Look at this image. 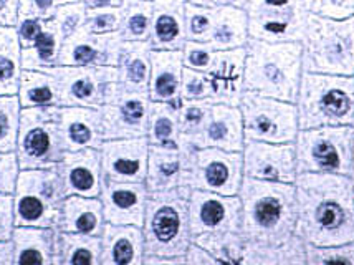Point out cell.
<instances>
[{
	"label": "cell",
	"instance_id": "obj_33",
	"mask_svg": "<svg viewBox=\"0 0 354 265\" xmlns=\"http://www.w3.org/2000/svg\"><path fill=\"white\" fill-rule=\"evenodd\" d=\"M17 96L22 108L60 107V86L50 71L24 70Z\"/></svg>",
	"mask_w": 354,
	"mask_h": 265
},
{
	"label": "cell",
	"instance_id": "obj_35",
	"mask_svg": "<svg viewBox=\"0 0 354 265\" xmlns=\"http://www.w3.org/2000/svg\"><path fill=\"white\" fill-rule=\"evenodd\" d=\"M22 71V45L15 27H0V95H17Z\"/></svg>",
	"mask_w": 354,
	"mask_h": 265
},
{
	"label": "cell",
	"instance_id": "obj_40",
	"mask_svg": "<svg viewBox=\"0 0 354 265\" xmlns=\"http://www.w3.org/2000/svg\"><path fill=\"white\" fill-rule=\"evenodd\" d=\"M210 108V102H185L179 108V131H180V143L191 145L194 138L197 136L204 128L207 121Z\"/></svg>",
	"mask_w": 354,
	"mask_h": 265
},
{
	"label": "cell",
	"instance_id": "obj_48",
	"mask_svg": "<svg viewBox=\"0 0 354 265\" xmlns=\"http://www.w3.org/2000/svg\"><path fill=\"white\" fill-rule=\"evenodd\" d=\"M311 14L331 19H348L354 17V0H305Z\"/></svg>",
	"mask_w": 354,
	"mask_h": 265
},
{
	"label": "cell",
	"instance_id": "obj_15",
	"mask_svg": "<svg viewBox=\"0 0 354 265\" xmlns=\"http://www.w3.org/2000/svg\"><path fill=\"white\" fill-rule=\"evenodd\" d=\"M243 176L273 183H295L297 158L293 143L245 141L242 149Z\"/></svg>",
	"mask_w": 354,
	"mask_h": 265
},
{
	"label": "cell",
	"instance_id": "obj_50",
	"mask_svg": "<svg viewBox=\"0 0 354 265\" xmlns=\"http://www.w3.org/2000/svg\"><path fill=\"white\" fill-rule=\"evenodd\" d=\"M46 20H41L39 17H30V15H19L15 22V30L19 35V42L22 45V48H28L35 44V40L39 39V35L44 32Z\"/></svg>",
	"mask_w": 354,
	"mask_h": 265
},
{
	"label": "cell",
	"instance_id": "obj_46",
	"mask_svg": "<svg viewBox=\"0 0 354 265\" xmlns=\"http://www.w3.org/2000/svg\"><path fill=\"white\" fill-rule=\"evenodd\" d=\"M52 20L57 24L58 30L62 35L70 37L78 28H82L86 22V7L83 2L77 3H65V6H57L53 12Z\"/></svg>",
	"mask_w": 354,
	"mask_h": 265
},
{
	"label": "cell",
	"instance_id": "obj_11",
	"mask_svg": "<svg viewBox=\"0 0 354 265\" xmlns=\"http://www.w3.org/2000/svg\"><path fill=\"white\" fill-rule=\"evenodd\" d=\"M245 141L295 143L300 131L297 103L243 91L240 100Z\"/></svg>",
	"mask_w": 354,
	"mask_h": 265
},
{
	"label": "cell",
	"instance_id": "obj_18",
	"mask_svg": "<svg viewBox=\"0 0 354 265\" xmlns=\"http://www.w3.org/2000/svg\"><path fill=\"white\" fill-rule=\"evenodd\" d=\"M104 179L120 183H145L149 141L146 136L104 140L100 148Z\"/></svg>",
	"mask_w": 354,
	"mask_h": 265
},
{
	"label": "cell",
	"instance_id": "obj_25",
	"mask_svg": "<svg viewBox=\"0 0 354 265\" xmlns=\"http://www.w3.org/2000/svg\"><path fill=\"white\" fill-rule=\"evenodd\" d=\"M57 227L17 226L12 235L17 265H58Z\"/></svg>",
	"mask_w": 354,
	"mask_h": 265
},
{
	"label": "cell",
	"instance_id": "obj_19",
	"mask_svg": "<svg viewBox=\"0 0 354 265\" xmlns=\"http://www.w3.org/2000/svg\"><path fill=\"white\" fill-rule=\"evenodd\" d=\"M147 197L149 191L145 183H120L104 179L100 194L104 221L111 224L142 227Z\"/></svg>",
	"mask_w": 354,
	"mask_h": 265
},
{
	"label": "cell",
	"instance_id": "obj_4",
	"mask_svg": "<svg viewBox=\"0 0 354 265\" xmlns=\"http://www.w3.org/2000/svg\"><path fill=\"white\" fill-rule=\"evenodd\" d=\"M189 194L191 191L183 188L149 192L142 222L145 257L166 259L167 265L185 264L184 254L192 242Z\"/></svg>",
	"mask_w": 354,
	"mask_h": 265
},
{
	"label": "cell",
	"instance_id": "obj_60",
	"mask_svg": "<svg viewBox=\"0 0 354 265\" xmlns=\"http://www.w3.org/2000/svg\"><path fill=\"white\" fill-rule=\"evenodd\" d=\"M349 179H351L354 186V145H353V163H351V172H349Z\"/></svg>",
	"mask_w": 354,
	"mask_h": 265
},
{
	"label": "cell",
	"instance_id": "obj_62",
	"mask_svg": "<svg viewBox=\"0 0 354 265\" xmlns=\"http://www.w3.org/2000/svg\"><path fill=\"white\" fill-rule=\"evenodd\" d=\"M353 129H354V123H353Z\"/></svg>",
	"mask_w": 354,
	"mask_h": 265
},
{
	"label": "cell",
	"instance_id": "obj_9",
	"mask_svg": "<svg viewBox=\"0 0 354 265\" xmlns=\"http://www.w3.org/2000/svg\"><path fill=\"white\" fill-rule=\"evenodd\" d=\"M22 170H55L65 148L60 133V107L22 108L15 146Z\"/></svg>",
	"mask_w": 354,
	"mask_h": 265
},
{
	"label": "cell",
	"instance_id": "obj_42",
	"mask_svg": "<svg viewBox=\"0 0 354 265\" xmlns=\"http://www.w3.org/2000/svg\"><path fill=\"white\" fill-rule=\"evenodd\" d=\"M214 27V8L185 3V39L209 42Z\"/></svg>",
	"mask_w": 354,
	"mask_h": 265
},
{
	"label": "cell",
	"instance_id": "obj_7",
	"mask_svg": "<svg viewBox=\"0 0 354 265\" xmlns=\"http://www.w3.org/2000/svg\"><path fill=\"white\" fill-rule=\"evenodd\" d=\"M65 197L57 170H22L14 192L15 224L58 229Z\"/></svg>",
	"mask_w": 354,
	"mask_h": 265
},
{
	"label": "cell",
	"instance_id": "obj_24",
	"mask_svg": "<svg viewBox=\"0 0 354 265\" xmlns=\"http://www.w3.org/2000/svg\"><path fill=\"white\" fill-rule=\"evenodd\" d=\"M217 259L218 264L263 265V244L247 239L242 230L201 234L192 239Z\"/></svg>",
	"mask_w": 354,
	"mask_h": 265
},
{
	"label": "cell",
	"instance_id": "obj_56",
	"mask_svg": "<svg viewBox=\"0 0 354 265\" xmlns=\"http://www.w3.org/2000/svg\"><path fill=\"white\" fill-rule=\"evenodd\" d=\"M86 10H95V8H108V7H123L124 0H83Z\"/></svg>",
	"mask_w": 354,
	"mask_h": 265
},
{
	"label": "cell",
	"instance_id": "obj_29",
	"mask_svg": "<svg viewBox=\"0 0 354 265\" xmlns=\"http://www.w3.org/2000/svg\"><path fill=\"white\" fill-rule=\"evenodd\" d=\"M185 167V153L180 146L149 145L146 188L149 192H162L179 188Z\"/></svg>",
	"mask_w": 354,
	"mask_h": 265
},
{
	"label": "cell",
	"instance_id": "obj_51",
	"mask_svg": "<svg viewBox=\"0 0 354 265\" xmlns=\"http://www.w3.org/2000/svg\"><path fill=\"white\" fill-rule=\"evenodd\" d=\"M15 227L14 196L0 194V241H10Z\"/></svg>",
	"mask_w": 354,
	"mask_h": 265
},
{
	"label": "cell",
	"instance_id": "obj_59",
	"mask_svg": "<svg viewBox=\"0 0 354 265\" xmlns=\"http://www.w3.org/2000/svg\"><path fill=\"white\" fill-rule=\"evenodd\" d=\"M57 6H65V3H77V2H83V0H55Z\"/></svg>",
	"mask_w": 354,
	"mask_h": 265
},
{
	"label": "cell",
	"instance_id": "obj_26",
	"mask_svg": "<svg viewBox=\"0 0 354 265\" xmlns=\"http://www.w3.org/2000/svg\"><path fill=\"white\" fill-rule=\"evenodd\" d=\"M100 237V265H142V260H145L142 227L106 222Z\"/></svg>",
	"mask_w": 354,
	"mask_h": 265
},
{
	"label": "cell",
	"instance_id": "obj_27",
	"mask_svg": "<svg viewBox=\"0 0 354 265\" xmlns=\"http://www.w3.org/2000/svg\"><path fill=\"white\" fill-rule=\"evenodd\" d=\"M185 3L187 0H153L151 48L179 50L185 42Z\"/></svg>",
	"mask_w": 354,
	"mask_h": 265
},
{
	"label": "cell",
	"instance_id": "obj_3",
	"mask_svg": "<svg viewBox=\"0 0 354 265\" xmlns=\"http://www.w3.org/2000/svg\"><path fill=\"white\" fill-rule=\"evenodd\" d=\"M301 75V42L248 39L243 77L245 91L297 103Z\"/></svg>",
	"mask_w": 354,
	"mask_h": 265
},
{
	"label": "cell",
	"instance_id": "obj_1",
	"mask_svg": "<svg viewBox=\"0 0 354 265\" xmlns=\"http://www.w3.org/2000/svg\"><path fill=\"white\" fill-rule=\"evenodd\" d=\"M295 234L313 246L354 241V186L349 176L301 172L295 179Z\"/></svg>",
	"mask_w": 354,
	"mask_h": 265
},
{
	"label": "cell",
	"instance_id": "obj_39",
	"mask_svg": "<svg viewBox=\"0 0 354 265\" xmlns=\"http://www.w3.org/2000/svg\"><path fill=\"white\" fill-rule=\"evenodd\" d=\"M22 104L17 95H0V153L15 151Z\"/></svg>",
	"mask_w": 354,
	"mask_h": 265
},
{
	"label": "cell",
	"instance_id": "obj_14",
	"mask_svg": "<svg viewBox=\"0 0 354 265\" xmlns=\"http://www.w3.org/2000/svg\"><path fill=\"white\" fill-rule=\"evenodd\" d=\"M187 205L192 239L201 234L240 230L242 227V201L239 196L192 189Z\"/></svg>",
	"mask_w": 354,
	"mask_h": 265
},
{
	"label": "cell",
	"instance_id": "obj_57",
	"mask_svg": "<svg viewBox=\"0 0 354 265\" xmlns=\"http://www.w3.org/2000/svg\"><path fill=\"white\" fill-rule=\"evenodd\" d=\"M187 2L194 3V6H201V7H207V8L218 7V0H187Z\"/></svg>",
	"mask_w": 354,
	"mask_h": 265
},
{
	"label": "cell",
	"instance_id": "obj_10",
	"mask_svg": "<svg viewBox=\"0 0 354 265\" xmlns=\"http://www.w3.org/2000/svg\"><path fill=\"white\" fill-rule=\"evenodd\" d=\"M180 148L185 153V167L179 188L239 196L243 181L242 153L218 148H194L185 143H180Z\"/></svg>",
	"mask_w": 354,
	"mask_h": 265
},
{
	"label": "cell",
	"instance_id": "obj_17",
	"mask_svg": "<svg viewBox=\"0 0 354 265\" xmlns=\"http://www.w3.org/2000/svg\"><path fill=\"white\" fill-rule=\"evenodd\" d=\"M120 32L93 33L83 25L77 32L63 40L58 65L68 66H116L120 58Z\"/></svg>",
	"mask_w": 354,
	"mask_h": 265
},
{
	"label": "cell",
	"instance_id": "obj_41",
	"mask_svg": "<svg viewBox=\"0 0 354 265\" xmlns=\"http://www.w3.org/2000/svg\"><path fill=\"white\" fill-rule=\"evenodd\" d=\"M263 265H306V242L293 234L278 246H265Z\"/></svg>",
	"mask_w": 354,
	"mask_h": 265
},
{
	"label": "cell",
	"instance_id": "obj_49",
	"mask_svg": "<svg viewBox=\"0 0 354 265\" xmlns=\"http://www.w3.org/2000/svg\"><path fill=\"white\" fill-rule=\"evenodd\" d=\"M20 171L22 167H20L15 151L0 153V194L14 196Z\"/></svg>",
	"mask_w": 354,
	"mask_h": 265
},
{
	"label": "cell",
	"instance_id": "obj_34",
	"mask_svg": "<svg viewBox=\"0 0 354 265\" xmlns=\"http://www.w3.org/2000/svg\"><path fill=\"white\" fill-rule=\"evenodd\" d=\"M183 98L177 102H151L149 120H147V141L149 145L180 146L179 131V108Z\"/></svg>",
	"mask_w": 354,
	"mask_h": 265
},
{
	"label": "cell",
	"instance_id": "obj_20",
	"mask_svg": "<svg viewBox=\"0 0 354 265\" xmlns=\"http://www.w3.org/2000/svg\"><path fill=\"white\" fill-rule=\"evenodd\" d=\"M55 170L60 174L66 196L100 197L104 181L100 149L65 151Z\"/></svg>",
	"mask_w": 354,
	"mask_h": 265
},
{
	"label": "cell",
	"instance_id": "obj_23",
	"mask_svg": "<svg viewBox=\"0 0 354 265\" xmlns=\"http://www.w3.org/2000/svg\"><path fill=\"white\" fill-rule=\"evenodd\" d=\"M60 133L65 151L100 149L104 141L101 111L98 108L60 107Z\"/></svg>",
	"mask_w": 354,
	"mask_h": 265
},
{
	"label": "cell",
	"instance_id": "obj_13",
	"mask_svg": "<svg viewBox=\"0 0 354 265\" xmlns=\"http://www.w3.org/2000/svg\"><path fill=\"white\" fill-rule=\"evenodd\" d=\"M50 71L60 86V107L101 108L111 82L120 80L118 66L57 65Z\"/></svg>",
	"mask_w": 354,
	"mask_h": 265
},
{
	"label": "cell",
	"instance_id": "obj_8",
	"mask_svg": "<svg viewBox=\"0 0 354 265\" xmlns=\"http://www.w3.org/2000/svg\"><path fill=\"white\" fill-rule=\"evenodd\" d=\"M297 172H328L349 176L353 163V126H322L300 129L295 140Z\"/></svg>",
	"mask_w": 354,
	"mask_h": 265
},
{
	"label": "cell",
	"instance_id": "obj_38",
	"mask_svg": "<svg viewBox=\"0 0 354 265\" xmlns=\"http://www.w3.org/2000/svg\"><path fill=\"white\" fill-rule=\"evenodd\" d=\"M153 27V0L124 2L120 35L128 42H149Z\"/></svg>",
	"mask_w": 354,
	"mask_h": 265
},
{
	"label": "cell",
	"instance_id": "obj_61",
	"mask_svg": "<svg viewBox=\"0 0 354 265\" xmlns=\"http://www.w3.org/2000/svg\"><path fill=\"white\" fill-rule=\"evenodd\" d=\"M124 2H139V0H124Z\"/></svg>",
	"mask_w": 354,
	"mask_h": 265
},
{
	"label": "cell",
	"instance_id": "obj_54",
	"mask_svg": "<svg viewBox=\"0 0 354 265\" xmlns=\"http://www.w3.org/2000/svg\"><path fill=\"white\" fill-rule=\"evenodd\" d=\"M20 0H0V27H14Z\"/></svg>",
	"mask_w": 354,
	"mask_h": 265
},
{
	"label": "cell",
	"instance_id": "obj_32",
	"mask_svg": "<svg viewBox=\"0 0 354 265\" xmlns=\"http://www.w3.org/2000/svg\"><path fill=\"white\" fill-rule=\"evenodd\" d=\"M248 35L247 12L240 7H217L214 8V27L209 44L212 48L235 50L245 48Z\"/></svg>",
	"mask_w": 354,
	"mask_h": 265
},
{
	"label": "cell",
	"instance_id": "obj_16",
	"mask_svg": "<svg viewBox=\"0 0 354 265\" xmlns=\"http://www.w3.org/2000/svg\"><path fill=\"white\" fill-rule=\"evenodd\" d=\"M149 107V95L128 91L123 88L115 102L100 108L104 140L146 136Z\"/></svg>",
	"mask_w": 354,
	"mask_h": 265
},
{
	"label": "cell",
	"instance_id": "obj_22",
	"mask_svg": "<svg viewBox=\"0 0 354 265\" xmlns=\"http://www.w3.org/2000/svg\"><path fill=\"white\" fill-rule=\"evenodd\" d=\"M245 145L243 120L239 107L212 103L202 131L194 138V148H218L242 153Z\"/></svg>",
	"mask_w": 354,
	"mask_h": 265
},
{
	"label": "cell",
	"instance_id": "obj_2",
	"mask_svg": "<svg viewBox=\"0 0 354 265\" xmlns=\"http://www.w3.org/2000/svg\"><path fill=\"white\" fill-rule=\"evenodd\" d=\"M242 234L263 246H278L295 234L297 191L295 183H273L243 176Z\"/></svg>",
	"mask_w": 354,
	"mask_h": 265
},
{
	"label": "cell",
	"instance_id": "obj_52",
	"mask_svg": "<svg viewBox=\"0 0 354 265\" xmlns=\"http://www.w3.org/2000/svg\"><path fill=\"white\" fill-rule=\"evenodd\" d=\"M57 2L55 0H20L19 15L39 17L41 20H48L53 17Z\"/></svg>",
	"mask_w": 354,
	"mask_h": 265
},
{
	"label": "cell",
	"instance_id": "obj_28",
	"mask_svg": "<svg viewBox=\"0 0 354 265\" xmlns=\"http://www.w3.org/2000/svg\"><path fill=\"white\" fill-rule=\"evenodd\" d=\"M183 52L179 50H153L151 52V102H177L180 100L183 82Z\"/></svg>",
	"mask_w": 354,
	"mask_h": 265
},
{
	"label": "cell",
	"instance_id": "obj_6",
	"mask_svg": "<svg viewBox=\"0 0 354 265\" xmlns=\"http://www.w3.org/2000/svg\"><path fill=\"white\" fill-rule=\"evenodd\" d=\"M300 129L322 126H353L354 75L303 71L297 98Z\"/></svg>",
	"mask_w": 354,
	"mask_h": 265
},
{
	"label": "cell",
	"instance_id": "obj_5",
	"mask_svg": "<svg viewBox=\"0 0 354 265\" xmlns=\"http://www.w3.org/2000/svg\"><path fill=\"white\" fill-rule=\"evenodd\" d=\"M303 71L354 75V17L331 19L308 14L301 37Z\"/></svg>",
	"mask_w": 354,
	"mask_h": 265
},
{
	"label": "cell",
	"instance_id": "obj_47",
	"mask_svg": "<svg viewBox=\"0 0 354 265\" xmlns=\"http://www.w3.org/2000/svg\"><path fill=\"white\" fill-rule=\"evenodd\" d=\"M214 53H216V50L212 48L209 42L187 40L183 48L184 66L197 71H207L214 60Z\"/></svg>",
	"mask_w": 354,
	"mask_h": 265
},
{
	"label": "cell",
	"instance_id": "obj_43",
	"mask_svg": "<svg viewBox=\"0 0 354 265\" xmlns=\"http://www.w3.org/2000/svg\"><path fill=\"white\" fill-rule=\"evenodd\" d=\"M346 264L354 265V241L336 246H313L306 244V265Z\"/></svg>",
	"mask_w": 354,
	"mask_h": 265
},
{
	"label": "cell",
	"instance_id": "obj_45",
	"mask_svg": "<svg viewBox=\"0 0 354 265\" xmlns=\"http://www.w3.org/2000/svg\"><path fill=\"white\" fill-rule=\"evenodd\" d=\"M123 24V7H108L86 10L85 27L93 33H115L120 32Z\"/></svg>",
	"mask_w": 354,
	"mask_h": 265
},
{
	"label": "cell",
	"instance_id": "obj_31",
	"mask_svg": "<svg viewBox=\"0 0 354 265\" xmlns=\"http://www.w3.org/2000/svg\"><path fill=\"white\" fill-rule=\"evenodd\" d=\"M151 52L153 48L149 42L123 40L116 66L120 71V83L124 90L147 93L151 78Z\"/></svg>",
	"mask_w": 354,
	"mask_h": 265
},
{
	"label": "cell",
	"instance_id": "obj_36",
	"mask_svg": "<svg viewBox=\"0 0 354 265\" xmlns=\"http://www.w3.org/2000/svg\"><path fill=\"white\" fill-rule=\"evenodd\" d=\"M65 37L58 30L57 24L52 19L45 22L44 32L40 33L35 44L28 48H22L24 70H48L58 65L62 45Z\"/></svg>",
	"mask_w": 354,
	"mask_h": 265
},
{
	"label": "cell",
	"instance_id": "obj_44",
	"mask_svg": "<svg viewBox=\"0 0 354 265\" xmlns=\"http://www.w3.org/2000/svg\"><path fill=\"white\" fill-rule=\"evenodd\" d=\"M210 96H212V91H210L207 73L184 66L183 82H180V98L185 102H210Z\"/></svg>",
	"mask_w": 354,
	"mask_h": 265
},
{
	"label": "cell",
	"instance_id": "obj_37",
	"mask_svg": "<svg viewBox=\"0 0 354 265\" xmlns=\"http://www.w3.org/2000/svg\"><path fill=\"white\" fill-rule=\"evenodd\" d=\"M101 237L58 232V265H100Z\"/></svg>",
	"mask_w": 354,
	"mask_h": 265
},
{
	"label": "cell",
	"instance_id": "obj_12",
	"mask_svg": "<svg viewBox=\"0 0 354 265\" xmlns=\"http://www.w3.org/2000/svg\"><path fill=\"white\" fill-rule=\"evenodd\" d=\"M250 39L265 42H301L305 32V0H245Z\"/></svg>",
	"mask_w": 354,
	"mask_h": 265
},
{
	"label": "cell",
	"instance_id": "obj_58",
	"mask_svg": "<svg viewBox=\"0 0 354 265\" xmlns=\"http://www.w3.org/2000/svg\"><path fill=\"white\" fill-rule=\"evenodd\" d=\"M245 0H218V7H240L243 8Z\"/></svg>",
	"mask_w": 354,
	"mask_h": 265
},
{
	"label": "cell",
	"instance_id": "obj_53",
	"mask_svg": "<svg viewBox=\"0 0 354 265\" xmlns=\"http://www.w3.org/2000/svg\"><path fill=\"white\" fill-rule=\"evenodd\" d=\"M184 259H185V264H189V265H216V264H218L217 259L214 257L210 252H207L204 247L199 246V244H196L194 241L191 242V246L187 247V250H185Z\"/></svg>",
	"mask_w": 354,
	"mask_h": 265
},
{
	"label": "cell",
	"instance_id": "obj_55",
	"mask_svg": "<svg viewBox=\"0 0 354 265\" xmlns=\"http://www.w3.org/2000/svg\"><path fill=\"white\" fill-rule=\"evenodd\" d=\"M0 265H15L12 239L10 241H0Z\"/></svg>",
	"mask_w": 354,
	"mask_h": 265
},
{
	"label": "cell",
	"instance_id": "obj_30",
	"mask_svg": "<svg viewBox=\"0 0 354 265\" xmlns=\"http://www.w3.org/2000/svg\"><path fill=\"white\" fill-rule=\"evenodd\" d=\"M106 224L103 203L100 197L66 196L62 208L60 232H73L85 235H101Z\"/></svg>",
	"mask_w": 354,
	"mask_h": 265
},
{
	"label": "cell",
	"instance_id": "obj_21",
	"mask_svg": "<svg viewBox=\"0 0 354 265\" xmlns=\"http://www.w3.org/2000/svg\"><path fill=\"white\" fill-rule=\"evenodd\" d=\"M205 73L212 91L210 102L239 107L245 91V48L218 50Z\"/></svg>",
	"mask_w": 354,
	"mask_h": 265
}]
</instances>
